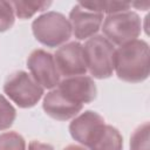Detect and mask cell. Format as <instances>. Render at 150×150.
<instances>
[{"label":"cell","instance_id":"obj_1","mask_svg":"<svg viewBox=\"0 0 150 150\" xmlns=\"http://www.w3.org/2000/svg\"><path fill=\"white\" fill-rule=\"evenodd\" d=\"M114 70L120 80L129 83L143 82L150 73V47L144 40H134L115 50Z\"/></svg>","mask_w":150,"mask_h":150},{"label":"cell","instance_id":"obj_2","mask_svg":"<svg viewBox=\"0 0 150 150\" xmlns=\"http://www.w3.org/2000/svg\"><path fill=\"white\" fill-rule=\"evenodd\" d=\"M32 30L35 39L43 46L54 48L66 43L71 36L69 20L59 12H46L32 22Z\"/></svg>","mask_w":150,"mask_h":150},{"label":"cell","instance_id":"obj_3","mask_svg":"<svg viewBox=\"0 0 150 150\" xmlns=\"http://www.w3.org/2000/svg\"><path fill=\"white\" fill-rule=\"evenodd\" d=\"M115 47L103 35H94L83 46L87 70L98 80L108 79L114 71Z\"/></svg>","mask_w":150,"mask_h":150},{"label":"cell","instance_id":"obj_4","mask_svg":"<svg viewBox=\"0 0 150 150\" xmlns=\"http://www.w3.org/2000/svg\"><path fill=\"white\" fill-rule=\"evenodd\" d=\"M104 38L112 45L122 46L136 40L142 32V21L137 13L125 11L108 15L102 25Z\"/></svg>","mask_w":150,"mask_h":150},{"label":"cell","instance_id":"obj_5","mask_svg":"<svg viewBox=\"0 0 150 150\" xmlns=\"http://www.w3.org/2000/svg\"><path fill=\"white\" fill-rule=\"evenodd\" d=\"M5 94L19 108H32L43 96V88L25 70L11 74L4 84Z\"/></svg>","mask_w":150,"mask_h":150},{"label":"cell","instance_id":"obj_6","mask_svg":"<svg viewBox=\"0 0 150 150\" xmlns=\"http://www.w3.org/2000/svg\"><path fill=\"white\" fill-rule=\"evenodd\" d=\"M27 67L32 77L42 87L47 89L56 88L60 83V73L57 70L54 55L43 50H33L27 59Z\"/></svg>","mask_w":150,"mask_h":150},{"label":"cell","instance_id":"obj_7","mask_svg":"<svg viewBox=\"0 0 150 150\" xmlns=\"http://www.w3.org/2000/svg\"><path fill=\"white\" fill-rule=\"evenodd\" d=\"M54 60L60 75L66 77L84 75L87 73L83 46L77 41L62 45L55 52Z\"/></svg>","mask_w":150,"mask_h":150},{"label":"cell","instance_id":"obj_8","mask_svg":"<svg viewBox=\"0 0 150 150\" xmlns=\"http://www.w3.org/2000/svg\"><path fill=\"white\" fill-rule=\"evenodd\" d=\"M56 88L68 100L82 105L93 102L97 95V88L94 80L86 75L66 77L60 81Z\"/></svg>","mask_w":150,"mask_h":150},{"label":"cell","instance_id":"obj_9","mask_svg":"<svg viewBox=\"0 0 150 150\" xmlns=\"http://www.w3.org/2000/svg\"><path fill=\"white\" fill-rule=\"evenodd\" d=\"M69 22L75 38L77 40H84L96 35L103 22V14L91 12L77 4L69 13Z\"/></svg>","mask_w":150,"mask_h":150},{"label":"cell","instance_id":"obj_10","mask_svg":"<svg viewBox=\"0 0 150 150\" xmlns=\"http://www.w3.org/2000/svg\"><path fill=\"white\" fill-rule=\"evenodd\" d=\"M42 108L45 112L52 118L67 121L75 117L82 110L83 105L68 100L60 93L57 88H55L45 95Z\"/></svg>","mask_w":150,"mask_h":150},{"label":"cell","instance_id":"obj_11","mask_svg":"<svg viewBox=\"0 0 150 150\" xmlns=\"http://www.w3.org/2000/svg\"><path fill=\"white\" fill-rule=\"evenodd\" d=\"M103 123H105L104 118L100 114L93 110H86L84 112L80 114L70 122L69 132H70V136L76 142L86 146L91 134L95 131V129L98 125Z\"/></svg>","mask_w":150,"mask_h":150},{"label":"cell","instance_id":"obj_12","mask_svg":"<svg viewBox=\"0 0 150 150\" xmlns=\"http://www.w3.org/2000/svg\"><path fill=\"white\" fill-rule=\"evenodd\" d=\"M86 146L89 150H123V137L118 129L103 123L95 129Z\"/></svg>","mask_w":150,"mask_h":150},{"label":"cell","instance_id":"obj_13","mask_svg":"<svg viewBox=\"0 0 150 150\" xmlns=\"http://www.w3.org/2000/svg\"><path fill=\"white\" fill-rule=\"evenodd\" d=\"M82 7L97 13H107L108 15L125 12L131 7V4L129 2H122V1H91V2H79Z\"/></svg>","mask_w":150,"mask_h":150},{"label":"cell","instance_id":"obj_14","mask_svg":"<svg viewBox=\"0 0 150 150\" xmlns=\"http://www.w3.org/2000/svg\"><path fill=\"white\" fill-rule=\"evenodd\" d=\"M14 8V13L20 19H29L38 12L46 11L52 2L50 1H11Z\"/></svg>","mask_w":150,"mask_h":150},{"label":"cell","instance_id":"obj_15","mask_svg":"<svg viewBox=\"0 0 150 150\" xmlns=\"http://www.w3.org/2000/svg\"><path fill=\"white\" fill-rule=\"evenodd\" d=\"M149 122H144L135 129L130 137V150H150L149 148Z\"/></svg>","mask_w":150,"mask_h":150},{"label":"cell","instance_id":"obj_16","mask_svg":"<svg viewBox=\"0 0 150 150\" xmlns=\"http://www.w3.org/2000/svg\"><path fill=\"white\" fill-rule=\"evenodd\" d=\"M16 117V110L9 101L0 94V131L12 127Z\"/></svg>","mask_w":150,"mask_h":150},{"label":"cell","instance_id":"obj_17","mask_svg":"<svg viewBox=\"0 0 150 150\" xmlns=\"http://www.w3.org/2000/svg\"><path fill=\"white\" fill-rule=\"evenodd\" d=\"M0 150H26L25 138L15 131L0 134Z\"/></svg>","mask_w":150,"mask_h":150},{"label":"cell","instance_id":"obj_18","mask_svg":"<svg viewBox=\"0 0 150 150\" xmlns=\"http://www.w3.org/2000/svg\"><path fill=\"white\" fill-rule=\"evenodd\" d=\"M15 21L14 8L11 1L0 0V33L8 30Z\"/></svg>","mask_w":150,"mask_h":150},{"label":"cell","instance_id":"obj_19","mask_svg":"<svg viewBox=\"0 0 150 150\" xmlns=\"http://www.w3.org/2000/svg\"><path fill=\"white\" fill-rule=\"evenodd\" d=\"M28 150H54V146L48 143H42L39 141H32L28 144Z\"/></svg>","mask_w":150,"mask_h":150},{"label":"cell","instance_id":"obj_20","mask_svg":"<svg viewBox=\"0 0 150 150\" xmlns=\"http://www.w3.org/2000/svg\"><path fill=\"white\" fill-rule=\"evenodd\" d=\"M63 150H87V149H84L83 146H80V145L69 144V145H67L66 148H63Z\"/></svg>","mask_w":150,"mask_h":150}]
</instances>
